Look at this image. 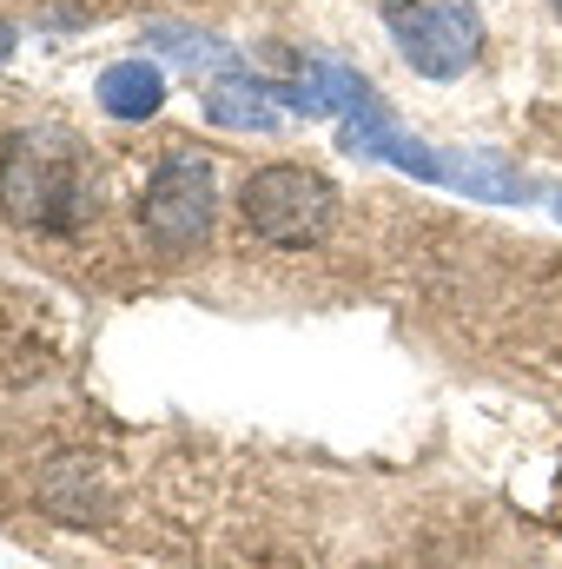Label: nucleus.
<instances>
[{
    "mask_svg": "<svg viewBox=\"0 0 562 569\" xmlns=\"http://www.w3.org/2000/svg\"><path fill=\"white\" fill-rule=\"evenodd\" d=\"M100 206L93 159L67 127H20L0 146V212L13 226L67 232Z\"/></svg>",
    "mask_w": 562,
    "mask_h": 569,
    "instance_id": "1",
    "label": "nucleus"
},
{
    "mask_svg": "<svg viewBox=\"0 0 562 569\" xmlns=\"http://www.w3.org/2000/svg\"><path fill=\"white\" fill-rule=\"evenodd\" d=\"M338 146L358 152V159H384V166H398V172H411V179H430V186L490 199V206H523V199H536V186H530L516 166H503L496 152H443V146H423V140H411L378 100H364V107L344 120Z\"/></svg>",
    "mask_w": 562,
    "mask_h": 569,
    "instance_id": "2",
    "label": "nucleus"
},
{
    "mask_svg": "<svg viewBox=\"0 0 562 569\" xmlns=\"http://www.w3.org/2000/svg\"><path fill=\"white\" fill-rule=\"evenodd\" d=\"M239 212H245V232H259L265 246L304 252V246H318L338 226V186L324 172H311V166L279 159V166H259L245 179Z\"/></svg>",
    "mask_w": 562,
    "mask_h": 569,
    "instance_id": "3",
    "label": "nucleus"
},
{
    "mask_svg": "<svg viewBox=\"0 0 562 569\" xmlns=\"http://www.w3.org/2000/svg\"><path fill=\"white\" fill-rule=\"evenodd\" d=\"M384 27L423 80H456L483 53L476 0H384Z\"/></svg>",
    "mask_w": 562,
    "mask_h": 569,
    "instance_id": "4",
    "label": "nucleus"
},
{
    "mask_svg": "<svg viewBox=\"0 0 562 569\" xmlns=\"http://www.w3.org/2000/svg\"><path fill=\"white\" fill-rule=\"evenodd\" d=\"M212 199H219L212 159H205V152H165L159 172L145 179V192H140L145 239H152L159 252H172V259L192 252V246H205V232H212Z\"/></svg>",
    "mask_w": 562,
    "mask_h": 569,
    "instance_id": "5",
    "label": "nucleus"
},
{
    "mask_svg": "<svg viewBox=\"0 0 562 569\" xmlns=\"http://www.w3.org/2000/svg\"><path fill=\"white\" fill-rule=\"evenodd\" d=\"M272 100L291 107V113H358L371 100V87L351 67H338V60H311L298 80H279L272 87Z\"/></svg>",
    "mask_w": 562,
    "mask_h": 569,
    "instance_id": "6",
    "label": "nucleus"
},
{
    "mask_svg": "<svg viewBox=\"0 0 562 569\" xmlns=\"http://www.w3.org/2000/svg\"><path fill=\"white\" fill-rule=\"evenodd\" d=\"M272 107H279L272 87L252 80V73H219V80L205 87V120H212V127H232V133H272V127H279Z\"/></svg>",
    "mask_w": 562,
    "mask_h": 569,
    "instance_id": "7",
    "label": "nucleus"
},
{
    "mask_svg": "<svg viewBox=\"0 0 562 569\" xmlns=\"http://www.w3.org/2000/svg\"><path fill=\"white\" fill-rule=\"evenodd\" d=\"M100 107H107L113 120H152V113L165 107V73H159L152 60H120V67H107V73H100Z\"/></svg>",
    "mask_w": 562,
    "mask_h": 569,
    "instance_id": "8",
    "label": "nucleus"
},
{
    "mask_svg": "<svg viewBox=\"0 0 562 569\" xmlns=\"http://www.w3.org/2000/svg\"><path fill=\"white\" fill-rule=\"evenodd\" d=\"M145 40H152L159 53H185V67H219V60H232L225 40H212V33H185V27H152Z\"/></svg>",
    "mask_w": 562,
    "mask_h": 569,
    "instance_id": "9",
    "label": "nucleus"
},
{
    "mask_svg": "<svg viewBox=\"0 0 562 569\" xmlns=\"http://www.w3.org/2000/svg\"><path fill=\"white\" fill-rule=\"evenodd\" d=\"M550 206H556V219H562V186H556V192H550Z\"/></svg>",
    "mask_w": 562,
    "mask_h": 569,
    "instance_id": "10",
    "label": "nucleus"
},
{
    "mask_svg": "<svg viewBox=\"0 0 562 569\" xmlns=\"http://www.w3.org/2000/svg\"><path fill=\"white\" fill-rule=\"evenodd\" d=\"M550 13H556V20H562V0H550Z\"/></svg>",
    "mask_w": 562,
    "mask_h": 569,
    "instance_id": "11",
    "label": "nucleus"
}]
</instances>
